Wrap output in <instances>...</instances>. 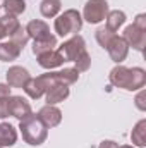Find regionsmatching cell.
<instances>
[{
    "label": "cell",
    "mask_w": 146,
    "mask_h": 148,
    "mask_svg": "<svg viewBox=\"0 0 146 148\" xmlns=\"http://www.w3.org/2000/svg\"><path fill=\"white\" fill-rule=\"evenodd\" d=\"M107 24H105V28L110 29V31H113V33H117L119 31V28L120 26H124V23H126V12H122V10H108V14H107Z\"/></svg>",
    "instance_id": "19"
},
{
    "label": "cell",
    "mask_w": 146,
    "mask_h": 148,
    "mask_svg": "<svg viewBox=\"0 0 146 148\" xmlns=\"http://www.w3.org/2000/svg\"><path fill=\"white\" fill-rule=\"evenodd\" d=\"M132 24H134L136 28H139V29H143V31H146V14H138Z\"/></svg>",
    "instance_id": "28"
},
{
    "label": "cell",
    "mask_w": 146,
    "mask_h": 148,
    "mask_svg": "<svg viewBox=\"0 0 146 148\" xmlns=\"http://www.w3.org/2000/svg\"><path fill=\"white\" fill-rule=\"evenodd\" d=\"M17 141V131L9 122H0V148L12 147Z\"/></svg>",
    "instance_id": "15"
},
{
    "label": "cell",
    "mask_w": 146,
    "mask_h": 148,
    "mask_svg": "<svg viewBox=\"0 0 146 148\" xmlns=\"http://www.w3.org/2000/svg\"><path fill=\"white\" fill-rule=\"evenodd\" d=\"M62 9L60 0H41L40 3V12L43 17H55Z\"/></svg>",
    "instance_id": "22"
},
{
    "label": "cell",
    "mask_w": 146,
    "mask_h": 148,
    "mask_svg": "<svg viewBox=\"0 0 146 148\" xmlns=\"http://www.w3.org/2000/svg\"><path fill=\"white\" fill-rule=\"evenodd\" d=\"M105 50L108 52L110 59H112L115 64L124 62V60L127 59V53H129V47H127V43L124 41V38L122 36H117V35L110 40L108 47H107Z\"/></svg>",
    "instance_id": "9"
},
{
    "label": "cell",
    "mask_w": 146,
    "mask_h": 148,
    "mask_svg": "<svg viewBox=\"0 0 146 148\" xmlns=\"http://www.w3.org/2000/svg\"><path fill=\"white\" fill-rule=\"evenodd\" d=\"M19 131L23 134V140L31 147H40L48 136V127L40 121L36 114H31L24 121H19Z\"/></svg>",
    "instance_id": "2"
},
{
    "label": "cell",
    "mask_w": 146,
    "mask_h": 148,
    "mask_svg": "<svg viewBox=\"0 0 146 148\" xmlns=\"http://www.w3.org/2000/svg\"><path fill=\"white\" fill-rule=\"evenodd\" d=\"M55 81L60 83V84H65V86H71L74 84L77 79H79V71L76 67H64L62 71H55Z\"/></svg>",
    "instance_id": "17"
},
{
    "label": "cell",
    "mask_w": 146,
    "mask_h": 148,
    "mask_svg": "<svg viewBox=\"0 0 146 148\" xmlns=\"http://www.w3.org/2000/svg\"><path fill=\"white\" fill-rule=\"evenodd\" d=\"M124 41L127 43V47H132L134 50H138V52H143L146 47V31L143 29H139V28H136L134 24H131V26H127L126 29H124Z\"/></svg>",
    "instance_id": "8"
},
{
    "label": "cell",
    "mask_w": 146,
    "mask_h": 148,
    "mask_svg": "<svg viewBox=\"0 0 146 148\" xmlns=\"http://www.w3.org/2000/svg\"><path fill=\"white\" fill-rule=\"evenodd\" d=\"M110 84L127 90V91H138L143 90L146 84V71L143 67H124L117 64L108 74Z\"/></svg>",
    "instance_id": "1"
},
{
    "label": "cell",
    "mask_w": 146,
    "mask_h": 148,
    "mask_svg": "<svg viewBox=\"0 0 146 148\" xmlns=\"http://www.w3.org/2000/svg\"><path fill=\"white\" fill-rule=\"evenodd\" d=\"M74 64H76V69H77L79 73H84V71H88V69L91 67V55L86 52V53H83Z\"/></svg>",
    "instance_id": "26"
},
{
    "label": "cell",
    "mask_w": 146,
    "mask_h": 148,
    "mask_svg": "<svg viewBox=\"0 0 146 148\" xmlns=\"http://www.w3.org/2000/svg\"><path fill=\"white\" fill-rule=\"evenodd\" d=\"M9 97L5 98H0V119H5L9 117Z\"/></svg>",
    "instance_id": "27"
},
{
    "label": "cell",
    "mask_w": 146,
    "mask_h": 148,
    "mask_svg": "<svg viewBox=\"0 0 146 148\" xmlns=\"http://www.w3.org/2000/svg\"><path fill=\"white\" fill-rule=\"evenodd\" d=\"M108 14V2L107 0H88L83 9V21L89 24L102 23Z\"/></svg>",
    "instance_id": "6"
},
{
    "label": "cell",
    "mask_w": 146,
    "mask_h": 148,
    "mask_svg": "<svg viewBox=\"0 0 146 148\" xmlns=\"http://www.w3.org/2000/svg\"><path fill=\"white\" fill-rule=\"evenodd\" d=\"M131 141H132V145L139 148L146 147V119H141L134 126V129L131 133Z\"/></svg>",
    "instance_id": "21"
},
{
    "label": "cell",
    "mask_w": 146,
    "mask_h": 148,
    "mask_svg": "<svg viewBox=\"0 0 146 148\" xmlns=\"http://www.w3.org/2000/svg\"><path fill=\"white\" fill-rule=\"evenodd\" d=\"M95 36H96V41L100 43V47H102V48H107V47H108V43H110V40L115 36V33H113V31H110V29H107L105 26H102V28H98V29H96Z\"/></svg>",
    "instance_id": "24"
},
{
    "label": "cell",
    "mask_w": 146,
    "mask_h": 148,
    "mask_svg": "<svg viewBox=\"0 0 146 148\" xmlns=\"http://www.w3.org/2000/svg\"><path fill=\"white\" fill-rule=\"evenodd\" d=\"M59 52L62 53V57H64L65 62H76L83 53L88 52V48H86L84 38L79 36V35H74L71 40L64 41V43L59 47Z\"/></svg>",
    "instance_id": "5"
},
{
    "label": "cell",
    "mask_w": 146,
    "mask_h": 148,
    "mask_svg": "<svg viewBox=\"0 0 146 148\" xmlns=\"http://www.w3.org/2000/svg\"><path fill=\"white\" fill-rule=\"evenodd\" d=\"M21 52H23V48L19 45L12 43L10 40L0 43V60L2 62H12V60H16L21 55Z\"/></svg>",
    "instance_id": "16"
},
{
    "label": "cell",
    "mask_w": 146,
    "mask_h": 148,
    "mask_svg": "<svg viewBox=\"0 0 146 148\" xmlns=\"http://www.w3.org/2000/svg\"><path fill=\"white\" fill-rule=\"evenodd\" d=\"M9 40L12 41V43H16V45H19L21 48H24V45L28 43V40H29V36H28V33H26V29L23 28V26H19L10 36H9Z\"/></svg>",
    "instance_id": "25"
},
{
    "label": "cell",
    "mask_w": 146,
    "mask_h": 148,
    "mask_svg": "<svg viewBox=\"0 0 146 148\" xmlns=\"http://www.w3.org/2000/svg\"><path fill=\"white\" fill-rule=\"evenodd\" d=\"M5 77H7V84L10 88H24V84L29 81L31 76H29V71L28 69H24L21 66H12L7 71Z\"/></svg>",
    "instance_id": "11"
},
{
    "label": "cell",
    "mask_w": 146,
    "mask_h": 148,
    "mask_svg": "<svg viewBox=\"0 0 146 148\" xmlns=\"http://www.w3.org/2000/svg\"><path fill=\"white\" fill-rule=\"evenodd\" d=\"M9 114L12 117H16L17 121H24L26 117H29L33 114V109L29 105V102L19 95H10L9 97Z\"/></svg>",
    "instance_id": "7"
},
{
    "label": "cell",
    "mask_w": 146,
    "mask_h": 148,
    "mask_svg": "<svg viewBox=\"0 0 146 148\" xmlns=\"http://www.w3.org/2000/svg\"><path fill=\"white\" fill-rule=\"evenodd\" d=\"M119 148H134V147H129V145H124V147H119Z\"/></svg>",
    "instance_id": "32"
},
{
    "label": "cell",
    "mask_w": 146,
    "mask_h": 148,
    "mask_svg": "<svg viewBox=\"0 0 146 148\" xmlns=\"http://www.w3.org/2000/svg\"><path fill=\"white\" fill-rule=\"evenodd\" d=\"M24 29H26L28 36L33 38V40H43V38H48L52 35V33H50V26H48L45 21H41V19H33V21H29Z\"/></svg>",
    "instance_id": "14"
},
{
    "label": "cell",
    "mask_w": 146,
    "mask_h": 148,
    "mask_svg": "<svg viewBox=\"0 0 146 148\" xmlns=\"http://www.w3.org/2000/svg\"><path fill=\"white\" fill-rule=\"evenodd\" d=\"M19 26H21V24H19V19H17V17L9 16V14L2 16V17H0V40L5 38V36H10Z\"/></svg>",
    "instance_id": "18"
},
{
    "label": "cell",
    "mask_w": 146,
    "mask_h": 148,
    "mask_svg": "<svg viewBox=\"0 0 146 148\" xmlns=\"http://www.w3.org/2000/svg\"><path fill=\"white\" fill-rule=\"evenodd\" d=\"M2 7L5 10V14L17 17L26 10V0H3Z\"/></svg>",
    "instance_id": "23"
},
{
    "label": "cell",
    "mask_w": 146,
    "mask_h": 148,
    "mask_svg": "<svg viewBox=\"0 0 146 148\" xmlns=\"http://www.w3.org/2000/svg\"><path fill=\"white\" fill-rule=\"evenodd\" d=\"M143 100H145V91H139V95L136 97V105H138L139 110H146V105Z\"/></svg>",
    "instance_id": "30"
},
{
    "label": "cell",
    "mask_w": 146,
    "mask_h": 148,
    "mask_svg": "<svg viewBox=\"0 0 146 148\" xmlns=\"http://www.w3.org/2000/svg\"><path fill=\"white\" fill-rule=\"evenodd\" d=\"M53 28H55V33L62 38L69 35H77L83 28V16L76 9H69L64 14L57 16Z\"/></svg>",
    "instance_id": "3"
},
{
    "label": "cell",
    "mask_w": 146,
    "mask_h": 148,
    "mask_svg": "<svg viewBox=\"0 0 146 148\" xmlns=\"http://www.w3.org/2000/svg\"><path fill=\"white\" fill-rule=\"evenodd\" d=\"M10 97V86L7 83H0V98Z\"/></svg>",
    "instance_id": "29"
},
{
    "label": "cell",
    "mask_w": 146,
    "mask_h": 148,
    "mask_svg": "<svg viewBox=\"0 0 146 148\" xmlns=\"http://www.w3.org/2000/svg\"><path fill=\"white\" fill-rule=\"evenodd\" d=\"M69 93H71V91H69V86H65V84L57 83V84L50 86V88L46 90V93H45L46 105H57V103L64 102V100L69 97Z\"/></svg>",
    "instance_id": "13"
},
{
    "label": "cell",
    "mask_w": 146,
    "mask_h": 148,
    "mask_svg": "<svg viewBox=\"0 0 146 148\" xmlns=\"http://www.w3.org/2000/svg\"><path fill=\"white\" fill-rule=\"evenodd\" d=\"M57 47V38L53 35H50L48 38H43V40H33V53L35 55H41L48 50H55Z\"/></svg>",
    "instance_id": "20"
},
{
    "label": "cell",
    "mask_w": 146,
    "mask_h": 148,
    "mask_svg": "<svg viewBox=\"0 0 146 148\" xmlns=\"http://www.w3.org/2000/svg\"><path fill=\"white\" fill-rule=\"evenodd\" d=\"M36 59H38V64L43 69H48V71H52L55 67H60L65 62L59 50H48V52H45L41 55H36Z\"/></svg>",
    "instance_id": "12"
},
{
    "label": "cell",
    "mask_w": 146,
    "mask_h": 148,
    "mask_svg": "<svg viewBox=\"0 0 146 148\" xmlns=\"http://www.w3.org/2000/svg\"><path fill=\"white\" fill-rule=\"evenodd\" d=\"M36 115L40 117V121H41L48 129L57 127V126L62 122V112H60V109H57L55 105H45V107H41Z\"/></svg>",
    "instance_id": "10"
},
{
    "label": "cell",
    "mask_w": 146,
    "mask_h": 148,
    "mask_svg": "<svg viewBox=\"0 0 146 148\" xmlns=\"http://www.w3.org/2000/svg\"><path fill=\"white\" fill-rule=\"evenodd\" d=\"M98 148H119V145H117L115 141H112V140H105V141L100 143Z\"/></svg>",
    "instance_id": "31"
},
{
    "label": "cell",
    "mask_w": 146,
    "mask_h": 148,
    "mask_svg": "<svg viewBox=\"0 0 146 148\" xmlns=\"http://www.w3.org/2000/svg\"><path fill=\"white\" fill-rule=\"evenodd\" d=\"M53 84H57L53 73H46V74L38 76V77H29V81L24 84V91H26V95H28L29 98L38 100V98H41V97L46 93V90H48L50 86H53Z\"/></svg>",
    "instance_id": "4"
}]
</instances>
